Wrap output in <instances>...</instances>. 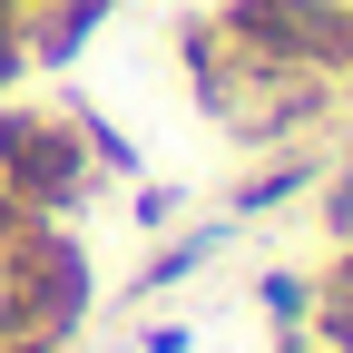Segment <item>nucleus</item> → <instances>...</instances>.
<instances>
[{
    "label": "nucleus",
    "instance_id": "obj_1",
    "mask_svg": "<svg viewBox=\"0 0 353 353\" xmlns=\"http://www.w3.org/2000/svg\"><path fill=\"white\" fill-rule=\"evenodd\" d=\"M88 187V157H79V128L50 108H10L0 118V196L20 206H79Z\"/></svg>",
    "mask_w": 353,
    "mask_h": 353
},
{
    "label": "nucleus",
    "instance_id": "obj_2",
    "mask_svg": "<svg viewBox=\"0 0 353 353\" xmlns=\"http://www.w3.org/2000/svg\"><path fill=\"white\" fill-rule=\"evenodd\" d=\"M324 324H334V343L353 353V275H334V285H324Z\"/></svg>",
    "mask_w": 353,
    "mask_h": 353
}]
</instances>
